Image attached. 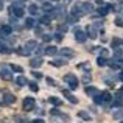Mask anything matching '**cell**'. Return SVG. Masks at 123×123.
<instances>
[{
	"mask_svg": "<svg viewBox=\"0 0 123 123\" xmlns=\"http://www.w3.org/2000/svg\"><path fill=\"white\" fill-rule=\"evenodd\" d=\"M27 27H28V28L33 27V20H31V19H28V20H27Z\"/></svg>",
	"mask_w": 123,
	"mask_h": 123,
	"instance_id": "cell-14",
	"label": "cell"
},
{
	"mask_svg": "<svg viewBox=\"0 0 123 123\" xmlns=\"http://www.w3.org/2000/svg\"><path fill=\"white\" fill-rule=\"evenodd\" d=\"M2 78L3 80H11V75H9V72H8V70H2Z\"/></svg>",
	"mask_w": 123,
	"mask_h": 123,
	"instance_id": "cell-3",
	"label": "cell"
},
{
	"mask_svg": "<svg viewBox=\"0 0 123 123\" xmlns=\"http://www.w3.org/2000/svg\"><path fill=\"white\" fill-rule=\"evenodd\" d=\"M12 12H16V16H22V9L20 8H14V6H12Z\"/></svg>",
	"mask_w": 123,
	"mask_h": 123,
	"instance_id": "cell-6",
	"label": "cell"
},
{
	"mask_svg": "<svg viewBox=\"0 0 123 123\" xmlns=\"http://www.w3.org/2000/svg\"><path fill=\"white\" fill-rule=\"evenodd\" d=\"M14 100H16V98L11 95V93H5V103H6V105H11Z\"/></svg>",
	"mask_w": 123,
	"mask_h": 123,
	"instance_id": "cell-2",
	"label": "cell"
},
{
	"mask_svg": "<svg viewBox=\"0 0 123 123\" xmlns=\"http://www.w3.org/2000/svg\"><path fill=\"white\" fill-rule=\"evenodd\" d=\"M30 86H31V90H37V86H36V83H31Z\"/></svg>",
	"mask_w": 123,
	"mask_h": 123,
	"instance_id": "cell-15",
	"label": "cell"
},
{
	"mask_svg": "<svg viewBox=\"0 0 123 123\" xmlns=\"http://www.w3.org/2000/svg\"><path fill=\"white\" fill-rule=\"evenodd\" d=\"M9 31H11V28H9V27H3L2 28V33H5V34H8Z\"/></svg>",
	"mask_w": 123,
	"mask_h": 123,
	"instance_id": "cell-9",
	"label": "cell"
},
{
	"mask_svg": "<svg viewBox=\"0 0 123 123\" xmlns=\"http://www.w3.org/2000/svg\"><path fill=\"white\" fill-rule=\"evenodd\" d=\"M41 64H42V61H41V59H37V58L31 61V66H33V67H37V66H41Z\"/></svg>",
	"mask_w": 123,
	"mask_h": 123,
	"instance_id": "cell-5",
	"label": "cell"
},
{
	"mask_svg": "<svg viewBox=\"0 0 123 123\" xmlns=\"http://www.w3.org/2000/svg\"><path fill=\"white\" fill-rule=\"evenodd\" d=\"M122 123H123V122H122Z\"/></svg>",
	"mask_w": 123,
	"mask_h": 123,
	"instance_id": "cell-19",
	"label": "cell"
},
{
	"mask_svg": "<svg viewBox=\"0 0 123 123\" xmlns=\"http://www.w3.org/2000/svg\"><path fill=\"white\" fill-rule=\"evenodd\" d=\"M86 92H87V93H95V89H93V87H87Z\"/></svg>",
	"mask_w": 123,
	"mask_h": 123,
	"instance_id": "cell-12",
	"label": "cell"
},
{
	"mask_svg": "<svg viewBox=\"0 0 123 123\" xmlns=\"http://www.w3.org/2000/svg\"><path fill=\"white\" fill-rule=\"evenodd\" d=\"M62 53H64V55H67V56H72V55H73L70 50H62Z\"/></svg>",
	"mask_w": 123,
	"mask_h": 123,
	"instance_id": "cell-13",
	"label": "cell"
},
{
	"mask_svg": "<svg viewBox=\"0 0 123 123\" xmlns=\"http://www.w3.org/2000/svg\"><path fill=\"white\" fill-rule=\"evenodd\" d=\"M2 5H3V3H2V2H0V8H2Z\"/></svg>",
	"mask_w": 123,
	"mask_h": 123,
	"instance_id": "cell-18",
	"label": "cell"
},
{
	"mask_svg": "<svg viewBox=\"0 0 123 123\" xmlns=\"http://www.w3.org/2000/svg\"><path fill=\"white\" fill-rule=\"evenodd\" d=\"M55 51H56V50H55V47H48L47 50H45V53H47V55H53Z\"/></svg>",
	"mask_w": 123,
	"mask_h": 123,
	"instance_id": "cell-7",
	"label": "cell"
},
{
	"mask_svg": "<svg viewBox=\"0 0 123 123\" xmlns=\"http://www.w3.org/2000/svg\"><path fill=\"white\" fill-rule=\"evenodd\" d=\"M80 117H81V118H84V120H90V115H89V114H86L84 111H81V112H80Z\"/></svg>",
	"mask_w": 123,
	"mask_h": 123,
	"instance_id": "cell-4",
	"label": "cell"
},
{
	"mask_svg": "<svg viewBox=\"0 0 123 123\" xmlns=\"http://www.w3.org/2000/svg\"><path fill=\"white\" fill-rule=\"evenodd\" d=\"M114 117H115V118H120V117H122V112H115Z\"/></svg>",
	"mask_w": 123,
	"mask_h": 123,
	"instance_id": "cell-16",
	"label": "cell"
},
{
	"mask_svg": "<svg viewBox=\"0 0 123 123\" xmlns=\"http://www.w3.org/2000/svg\"><path fill=\"white\" fill-rule=\"evenodd\" d=\"M25 83H27V80H25V78H22V76H20V78H17V84H25Z\"/></svg>",
	"mask_w": 123,
	"mask_h": 123,
	"instance_id": "cell-11",
	"label": "cell"
},
{
	"mask_svg": "<svg viewBox=\"0 0 123 123\" xmlns=\"http://www.w3.org/2000/svg\"><path fill=\"white\" fill-rule=\"evenodd\" d=\"M33 108H34V100H33V98H25V101H24V109H25V111H31Z\"/></svg>",
	"mask_w": 123,
	"mask_h": 123,
	"instance_id": "cell-1",
	"label": "cell"
},
{
	"mask_svg": "<svg viewBox=\"0 0 123 123\" xmlns=\"http://www.w3.org/2000/svg\"><path fill=\"white\" fill-rule=\"evenodd\" d=\"M76 39H78L80 42H83L84 41V34L83 33H78V34H76Z\"/></svg>",
	"mask_w": 123,
	"mask_h": 123,
	"instance_id": "cell-8",
	"label": "cell"
},
{
	"mask_svg": "<svg viewBox=\"0 0 123 123\" xmlns=\"http://www.w3.org/2000/svg\"><path fill=\"white\" fill-rule=\"evenodd\" d=\"M33 123H44V120H41V118H36V120H34Z\"/></svg>",
	"mask_w": 123,
	"mask_h": 123,
	"instance_id": "cell-17",
	"label": "cell"
},
{
	"mask_svg": "<svg viewBox=\"0 0 123 123\" xmlns=\"http://www.w3.org/2000/svg\"><path fill=\"white\" fill-rule=\"evenodd\" d=\"M50 101L53 103V105H56V106H58V105H61V101H59V100H58V98H55V97H53V98L50 100Z\"/></svg>",
	"mask_w": 123,
	"mask_h": 123,
	"instance_id": "cell-10",
	"label": "cell"
}]
</instances>
